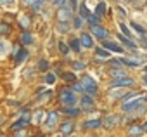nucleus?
I'll return each instance as SVG.
<instances>
[{"instance_id":"6e6552de","label":"nucleus","mask_w":147,"mask_h":137,"mask_svg":"<svg viewBox=\"0 0 147 137\" xmlns=\"http://www.w3.org/2000/svg\"><path fill=\"white\" fill-rule=\"evenodd\" d=\"M92 33L95 35V37H99V38H106L107 37V30L106 28H102V26H92Z\"/></svg>"},{"instance_id":"de8ad7c7","label":"nucleus","mask_w":147,"mask_h":137,"mask_svg":"<svg viewBox=\"0 0 147 137\" xmlns=\"http://www.w3.org/2000/svg\"><path fill=\"white\" fill-rule=\"evenodd\" d=\"M142 128H144V132H147V121L144 123V127H142Z\"/></svg>"},{"instance_id":"c756f323","label":"nucleus","mask_w":147,"mask_h":137,"mask_svg":"<svg viewBox=\"0 0 147 137\" xmlns=\"http://www.w3.org/2000/svg\"><path fill=\"white\" fill-rule=\"evenodd\" d=\"M87 19H88L90 26H97V24H99V16H88Z\"/></svg>"},{"instance_id":"39448f33","label":"nucleus","mask_w":147,"mask_h":137,"mask_svg":"<svg viewBox=\"0 0 147 137\" xmlns=\"http://www.w3.org/2000/svg\"><path fill=\"white\" fill-rule=\"evenodd\" d=\"M121 121V118H119V115H111V116H106L104 118V127H107V128H111V127H114V125H118Z\"/></svg>"},{"instance_id":"f704fd0d","label":"nucleus","mask_w":147,"mask_h":137,"mask_svg":"<svg viewBox=\"0 0 147 137\" xmlns=\"http://www.w3.org/2000/svg\"><path fill=\"white\" fill-rule=\"evenodd\" d=\"M73 68H75V70H83L85 62H73Z\"/></svg>"},{"instance_id":"79ce46f5","label":"nucleus","mask_w":147,"mask_h":137,"mask_svg":"<svg viewBox=\"0 0 147 137\" xmlns=\"http://www.w3.org/2000/svg\"><path fill=\"white\" fill-rule=\"evenodd\" d=\"M7 50V45H5V42H2V43H0V54H4Z\"/></svg>"},{"instance_id":"4be33fe9","label":"nucleus","mask_w":147,"mask_h":137,"mask_svg":"<svg viewBox=\"0 0 147 137\" xmlns=\"http://www.w3.org/2000/svg\"><path fill=\"white\" fill-rule=\"evenodd\" d=\"M95 54H97L99 57H104V59H107V57L111 56V54H109V50H107V49H104V47H99V49L95 50Z\"/></svg>"},{"instance_id":"7c9ffc66","label":"nucleus","mask_w":147,"mask_h":137,"mask_svg":"<svg viewBox=\"0 0 147 137\" xmlns=\"http://www.w3.org/2000/svg\"><path fill=\"white\" fill-rule=\"evenodd\" d=\"M131 28H133L137 33H140V35H145V30H144L140 24H137V23H131Z\"/></svg>"},{"instance_id":"09e8293b","label":"nucleus","mask_w":147,"mask_h":137,"mask_svg":"<svg viewBox=\"0 0 147 137\" xmlns=\"http://www.w3.org/2000/svg\"><path fill=\"white\" fill-rule=\"evenodd\" d=\"M2 121H4V118H2V116H0V123H2Z\"/></svg>"},{"instance_id":"b1692460","label":"nucleus","mask_w":147,"mask_h":137,"mask_svg":"<svg viewBox=\"0 0 147 137\" xmlns=\"http://www.w3.org/2000/svg\"><path fill=\"white\" fill-rule=\"evenodd\" d=\"M121 64H125V66H138L140 61L138 59H121Z\"/></svg>"},{"instance_id":"c9c22d12","label":"nucleus","mask_w":147,"mask_h":137,"mask_svg":"<svg viewBox=\"0 0 147 137\" xmlns=\"http://www.w3.org/2000/svg\"><path fill=\"white\" fill-rule=\"evenodd\" d=\"M73 90H75V92H82L83 90V85L82 83H75V85H73Z\"/></svg>"},{"instance_id":"ddd939ff","label":"nucleus","mask_w":147,"mask_h":137,"mask_svg":"<svg viewBox=\"0 0 147 137\" xmlns=\"http://www.w3.org/2000/svg\"><path fill=\"white\" fill-rule=\"evenodd\" d=\"M69 49H71V50H75V52H80V49H82V42H80L78 38L69 40Z\"/></svg>"},{"instance_id":"f3484780","label":"nucleus","mask_w":147,"mask_h":137,"mask_svg":"<svg viewBox=\"0 0 147 137\" xmlns=\"http://www.w3.org/2000/svg\"><path fill=\"white\" fill-rule=\"evenodd\" d=\"M55 121H57V115H55L54 111H50V113H49V116H47V127H49V128H52V127L55 125Z\"/></svg>"},{"instance_id":"1a4fd4ad","label":"nucleus","mask_w":147,"mask_h":137,"mask_svg":"<svg viewBox=\"0 0 147 137\" xmlns=\"http://www.w3.org/2000/svg\"><path fill=\"white\" fill-rule=\"evenodd\" d=\"M102 47L107 49V50H113V52H121V47L116 45V43L111 42V40H104V42H102Z\"/></svg>"},{"instance_id":"c03bdc74","label":"nucleus","mask_w":147,"mask_h":137,"mask_svg":"<svg viewBox=\"0 0 147 137\" xmlns=\"http://www.w3.org/2000/svg\"><path fill=\"white\" fill-rule=\"evenodd\" d=\"M116 11H118V14H119V16H126V14H125V9H121V7H118Z\"/></svg>"},{"instance_id":"a18cd8bd","label":"nucleus","mask_w":147,"mask_h":137,"mask_svg":"<svg viewBox=\"0 0 147 137\" xmlns=\"http://www.w3.org/2000/svg\"><path fill=\"white\" fill-rule=\"evenodd\" d=\"M71 7H73V9H76V0H71Z\"/></svg>"},{"instance_id":"412c9836","label":"nucleus","mask_w":147,"mask_h":137,"mask_svg":"<svg viewBox=\"0 0 147 137\" xmlns=\"http://www.w3.org/2000/svg\"><path fill=\"white\" fill-rule=\"evenodd\" d=\"M128 134H130V135H140V134H144V128L138 127V125H133V127L128 128Z\"/></svg>"},{"instance_id":"20e7f679","label":"nucleus","mask_w":147,"mask_h":137,"mask_svg":"<svg viewBox=\"0 0 147 137\" xmlns=\"http://www.w3.org/2000/svg\"><path fill=\"white\" fill-rule=\"evenodd\" d=\"M80 104H82V111H92L94 109V101H92L90 96H83Z\"/></svg>"},{"instance_id":"3c124183","label":"nucleus","mask_w":147,"mask_h":137,"mask_svg":"<svg viewBox=\"0 0 147 137\" xmlns=\"http://www.w3.org/2000/svg\"><path fill=\"white\" fill-rule=\"evenodd\" d=\"M145 73H147V66H145Z\"/></svg>"},{"instance_id":"bb28decb","label":"nucleus","mask_w":147,"mask_h":137,"mask_svg":"<svg viewBox=\"0 0 147 137\" xmlns=\"http://www.w3.org/2000/svg\"><path fill=\"white\" fill-rule=\"evenodd\" d=\"M90 16V12H88V9L85 7V5H80V18H83V19H87Z\"/></svg>"},{"instance_id":"5701e85b","label":"nucleus","mask_w":147,"mask_h":137,"mask_svg":"<svg viewBox=\"0 0 147 137\" xmlns=\"http://www.w3.org/2000/svg\"><path fill=\"white\" fill-rule=\"evenodd\" d=\"M19 24H21V28L28 30V28H30V18H28V16H21V18H19Z\"/></svg>"},{"instance_id":"72a5a7b5","label":"nucleus","mask_w":147,"mask_h":137,"mask_svg":"<svg viewBox=\"0 0 147 137\" xmlns=\"http://www.w3.org/2000/svg\"><path fill=\"white\" fill-rule=\"evenodd\" d=\"M45 82H47V83H54V82H55V75H52V73H49V75L45 77Z\"/></svg>"},{"instance_id":"393cba45","label":"nucleus","mask_w":147,"mask_h":137,"mask_svg":"<svg viewBox=\"0 0 147 137\" xmlns=\"http://www.w3.org/2000/svg\"><path fill=\"white\" fill-rule=\"evenodd\" d=\"M100 125V120H88L85 121V128H97Z\"/></svg>"},{"instance_id":"6ab92c4d","label":"nucleus","mask_w":147,"mask_h":137,"mask_svg":"<svg viewBox=\"0 0 147 137\" xmlns=\"http://www.w3.org/2000/svg\"><path fill=\"white\" fill-rule=\"evenodd\" d=\"M137 108H140V99H137V101H133L130 104H125L123 111H131V109H137Z\"/></svg>"},{"instance_id":"4c0bfd02","label":"nucleus","mask_w":147,"mask_h":137,"mask_svg":"<svg viewBox=\"0 0 147 137\" xmlns=\"http://www.w3.org/2000/svg\"><path fill=\"white\" fill-rule=\"evenodd\" d=\"M119 28H121V31H123V35H126V37H130V30L125 26V24H119Z\"/></svg>"},{"instance_id":"a878e982","label":"nucleus","mask_w":147,"mask_h":137,"mask_svg":"<svg viewBox=\"0 0 147 137\" xmlns=\"http://www.w3.org/2000/svg\"><path fill=\"white\" fill-rule=\"evenodd\" d=\"M111 75L114 78H119V77H125V70H119V68H114V70H111Z\"/></svg>"},{"instance_id":"f257e3e1","label":"nucleus","mask_w":147,"mask_h":137,"mask_svg":"<svg viewBox=\"0 0 147 137\" xmlns=\"http://www.w3.org/2000/svg\"><path fill=\"white\" fill-rule=\"evenodd\" d=\"M59 99L64 106H75L76 104V96H75V90H69V89H62L59 92Z\"/></svg>"},{"instance_id":"473e14b6","label":"nucleus","mask_w":147,"mask_h":137,"mask_svg":"<svg viewBox=\"0 0 147 137\" xmlns=\"http://www.w3.org/2000/svg\"><path fill=\"white\" fill-rule=\"evenodd\" d=\"M38 68H40V71H47V70H49V62H47L45 59H42V61L38 62Z\"/></svg>"},{"instance_id":"ea45409f","label":"nucleus","mask_w":147,"mask_h":137,"mask_svg":"<svg viewBox=\"0 0 147 137\" xmlns=\"http://www.w3.org/2000/svg\"><path fill=\"white\" fill-rule=\"evenodd\" d=\"M35 2H36V0H23V5H28V7H31Z\"/></svg>"},{"instance_id":"2eb2a0df","label":"nucleus","mask_w":147,"mask_h":137,"mask_svg":"<svg viewBox=\"0 0 147 137\" xmlns=\"http://www.w3.org/2000/svg\"><path fill=\"white\" fill-rule=\"evenodd\" d=\"M31 40H33L31 33H30L28 30H24V33L21 35V43H24V45H30V43H31Z\"/></svg>"},{"instance_id":"cd10ccee","label":"nucleus","mask_w":147,"mask_h":137,"mask_svg":"<svg viewBox=\"0 0 147 137\" xmlns=\"http://www.w3.org/2000/svg\"><path fill=\"white\" fill-rule=\"evenodd\" d=\"M62 80H66V82H76V77L73 75V73H62Z\"/></svg>"},{"instance_id":"58836bf2","label":"nucleus","mask_w":147,"mask_h":137,"mask_svg":"<svg viewBox=\"0 0 147 137\" xmlns=\"http://www.w3.org/2000/svg\"><path fill=\"white\" fill-rule=\"evenodd\" d=\"M14 0H0V5H12Z\"/></svg>"},{"instance_id":"2f4dec72","label":"nucleus","mask_w":147,"mask_h":137,"mask_svg":"<svg viewBox=\"0 0 147 137\" xmlns=\"http://www.w3.org/2000/svg\"><path fill=\"white\" fill-rule=\"evenodd\" d=\"M59 50L66 56V54L69 52V45H67V43H64V42H61V43H59Z\"/></svg>"},{"instance_id":"603ef678","label":"nucleus","mask_w":147,"mask_h":137,"mask_svg":"<svg viewBox=\"0 0 147 137\" xmlns=\"http://www.w3.org/2000/svg\"><path fill=\"white\" fill-rule=\"evenodd\" d=\"M145 101H147V96H145Z\"/></svg>"},{"instance_id":"f8f14e48","label":"nucleus","mask_w":147,"mask_h":137,"mask_svg":"<svg viewBox=\"0 0 147 137\" xmlns=\"http://www.w3.org/2000/svg\"><path fill=\"white\" fill-rule=\"evenodd\" d=\"M28 57V50L26 49H18V56H16V62L18 64H21L24 59Z\"/></svg>"},{"instance_id":"dca6fc26","label":"nucleus","mask_w":147,"mask_h":137,"mask_svg":"<svg viewBox=\"0 0 147 137\" xmlns=\"http://www.w3.org/2000/svg\"><path fill=\"white\" fill-rule=\"evenodd\" d=\"M118 38H119V42H123V43H125L126 47H130V49H133V50L137 49V45H135L133 42H130V40L126 38V35H119V33H118Z\"/></svg>"},{"instance_id":"37998d69","label":"nucleus","mask_w":147,"mask_h":137,"mask_svg":"<svg viewBox=\"0 0 147 137\" xmlns=\"http://www.w3.org/2000/svg\"><path fill=\"white\" fill-rule=\"evenodd\" d=\"M142 45L147 49V37H145V35H142Z\"/></svg>"},{"instance_id":"a19ab883","label":"nucleus","mask_w":147,"mask_h":137,"mask_svg":"<svg viewBox=\"0 0 147 137\" xmlns=\"http://www.w3.org/2000/svg\"><path fill=\"white\" fill-rule=\"evenodd\" d=\"M52 2H54L55 5H59V7H62V5L66 4V0H52Z\"/></svg>"},{"instance_id":"0eeeda50","label":"nucleus","mask_w":147,"mask_h":137,"mask_svg":"<svg viewBox=\"0 0 147 137\" xmlns=\"http://www.w3.org/2000/svg\"><path fill=\"white\" fill-rule=\"evenodd\" d=\"M80 42H82V45L87 47V49H92V45H94V40H92V37H90L88 33H82Z\"/></svg>"},{"instance_id":"864d4df0","label":"nucleus","mask_w":147,"mask_h":137,"mask_svg":"<svg viewBox=\"0 0 147 137\" xmlns=\"http://www.w3.org/2000/svg\"><path fill=\"white\" fill-rule=\"evenodd\" d=\"M0 137H4V135H0Z\"/></svg>"},{"instance_id":"e433bc0d","label":"nucleus","mask_w":147,"mask_h":137,"mask_svg":"<svg viewBox=\"0 0 147 137\" xmlns=\"http://www.w3.org/2000/svg\"><path fill=\"white\" fill-rule=\"evenodd\" d=\"M82 24H83L82 18H75V28H82Z\"/></svg>"},{"instance_id":"49530a36","label":"nucleus","mask_w":147,"mask_h":137,"mask_svg":"<svg viewBox=\"0 0 147 137\" xmlns=\"http://www.w3.org/2000/svg\"><path fill=\"white\" fill-rule=\"evenodd\" d=\"M142 80H144V83H147V73H145V75L142 77Z\"/></svg>"},{"instance_id":"4468645a","label":"nucleus","mask_w":147,"mask_h":137,"mask_svg":"<svg viewBox=\"0 0 147 137\" xmlns=\"http://www.w3.org/2000/svg\"><path fill=\"white\" fill-rule=\"evenodd\" d=\"M106 11H107L106 2H99V4H97V9H95V14L100 18V16H104V14H106Z\"/></svg>"},{"instance_id":"423d86ee","label":"nucleus","mask_w":147,"mask_h":137,"mask_svg":"<svg viewBox=\"0 0 147 137\" xmlns=\"http://www.w3.org/2000/svg\"><path fill=\"white\" fill-rule=\"evenodd\" d=\"M57 19L59 21H69L71 19V11L67 9V7H59V11H57Z\"/></svg>"},{"instance_id":"aec40b11","label":"nucleus","mask_w":147,"mask_h":137,"mask_svg":"<svg viewBox=\"0 0 147 137\" xmlns=\"http://www.w3.org/2000/svg\"><path fill=\"white\" fill-rule=\"evenodd\" d=\"M80 111H82V108H73V106H66V109H64V113L69 116H76Z\"/></svg>"},{"instance_id":"c85d7f7f","label":"nucleus","mask_w":147,"mask_h":137,"mask_svg":"<svg viewBox=\"0 0 147 137\" xmlns=\"http://www.w3.org/2000/svg\"><path fill=\"white\" fill-rule=\"evenodd\" d=\"M9 31H11V26L9 24H5V23L0 24V35H7Z\"/></svg>"},{"instance_id":"9d476101","label":"nucleus","mask_w":147,"mask_h":137,"mask_svg":"<svg viewBox=\"0 0 147 137\" xmlns=\"http://www.w3.org/2000/svg\"><path fill=\"white\" fill-rule=\"evenodd\" d=\"M73 130H75V125H73L71 121H64V123L61 125V134H62V135H67V134H71Z\"/></svg>"},{"instance_id":"9b49d317","label":"nucleus","mask_w":147,"mask_h":137,"mask_svg":"<svg viewBox=\"0 0 147 137\" xmlns=\"http://www.w3.org/2000/svg\"><path fill=\"white\" fill-rule=\"evenodd\" d=\"M28 121H30V115H24V118H21L19 121H16V123L12 125V130H19V128H23L24 125H28Z\"/></svg>"},{"instance_id":"f03ea898","label":"nucleus","mask_w":147,"mask_h":137,"mask_svg":"<svg viewBox=\"0 0 147 137\" xmlns=\"http://www.w3.org/2000/svg\"><path fill=\"white\" fill-rule=\"evenodd\" d=\"M82 85H83V90H87L88 94H95V92H97V83H95V80H94L92 77H88V75H85V77L82 78Z\"/></svg>"},{"instance_id":"8fccbe9b","label":"nucleus","mask_w":147,"mask_h":137,"mask_svg":"<svg viewBox=\"0 0 147 137\" xmlns=\"http://www.w3.org/2000/svg\"><path fill=\"white\" fill-rule=\"evenodd\" d=\"M125 2H131V0H125Z\"/></svg>"},{"instance_id":"a211bd4d","label":"nucleus","mask_w":147,"mask_h":137,"mask_svg":"<svg viewBox=\"0 0 147 137\" xmlns=\"http://www.w3.org/2000/svg\"><path fill=\"white\" fill-rule=\"evenodd\" d=\"M57 31H59V33H67V31H69L67 21H59V23H57Z\"/></svg>"},{"instance_id":"7ed1b4c3","label":"nucleus","mask_w":147,"mask_h":137,"mask_svg":"<svg viewBox=\"0 0 147 137\" xmlns=\"http://www.w3.org/2000/svg\"><path fill=\"white\" fill-rule=\"evenodd\" d=\"M135 82H133V78H128V77H119V78H114L113 80V87H116V89H119V87H130V85H133Z\"/></svg>"}]
</instances>
